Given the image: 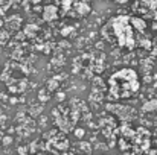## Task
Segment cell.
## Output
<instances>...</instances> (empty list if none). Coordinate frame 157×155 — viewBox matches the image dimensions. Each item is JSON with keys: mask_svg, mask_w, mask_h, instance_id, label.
Segmentation results:
<instances>
[{"mask_svg": "<svg viewBox=\"0 0 157 155\" xmlns=\"http://www.w3.org/2000/svg\"><path fill=\"white\" fill-rule=\"evenodd\" d=\"M111 26H113L116 35L119 37V43H121L122 46L131 47V44H133V32H131V29H130L128 18L119 17V18L113 20Z\"/></svg>", "mask_w": 157, "mask_h": 155, "instance_id": "cell-1", "label": "cell"}, {"mask_svg": "<svg viewBox=\"0 0 157 155\" xmlns=\"http://www.w3.org/2000/svg\"><path fill=\"white\" fill-rule=\"evenodd\" d=\"M134 11L147 17L157 18V0H137L134 3Z\"/></svg>", "mask_w": 157, "mask_h": 155, "instance_id": "cell-2", "label": "cell"}, {"mask_svg": "<svg viewBox=\"0 0 157 155\" xmlns=\"http://www.w3.org/2000/svg\"><path fill=\"white\" fill-rule=\"evenodd\" d=\"M49 15H51V18H55V17H56V9H55L53 6H48V8H46V15H44V18L48 20Z\"/></svg>", "mask_w": 157, "mask_h": 155, "instance_id": "cell-3", "label": "cell"}]
</instances>
